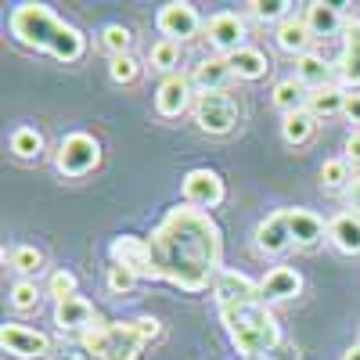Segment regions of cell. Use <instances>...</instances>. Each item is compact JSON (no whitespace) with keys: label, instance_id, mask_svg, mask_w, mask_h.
<instances>
[{"label":"cell","instance_id":"obj_1","mask_svg":"<svg viewBox=\"0 0 360 360\" xmlns=\"http://www.w3.org/2000/svg\"><path fill=\"white\" fill-rule=\"evenodd\" d=\"M152 278L188 295L213 288L224 274V234L220 224L195 205H173L148 234Z\"/></svg>","mask_w":360,"mask_h":360},{"label":"cell","instance_id":"obj_2","mask_svg":"<svg viewBox=\"0 0 360 360\" xmlns=\"http://www.w3.org/2000/svg\"><path fill=\"white\" fill-rule=\"evenodd\" d=\"M11 37L22 47H33L44 51L58 62H79L83 51H86V37L79 33L76 25H69L65 18H58L47 4H18L11 11Z\"/></svg>","mask_w":360,"mask_h":360},{"label":"cell","instance_id":"obj_3","mask_svg":"<svg viewBox=\"0 0 360 360\" xmlns=\"http://www.w3.org/2000/svg\"><path fill=\"white\" fill-rule=\"evenodd\" d=\"M162 335V324L155 317H134V321H98L79 346L94 360H141L144 346Z\"/></svg>","mask_w":360,"mask_h":360},{"label":"cell","instance_id":"obj_4","mask_svg":"<svg viewBox=\"0 0 360 360\" xmlns=\"http://www.w3.org/2000/svg\"><path fill=\"white\" fill-rule=\"evenodd\" d=\"M220 321L227 328V335L234 349L245 360H266L274 353L285 335L278 317L266 310V303H242V307H220Z\"/></svg>","mask_w":360,"mask_h":360},{"label":"cell","instance_id":"obj_5","mask_svg":"<svg viewBox=\"0 0 360 360\" xmlns=\"http://www.w3.org/2000/svg\"><path fill=\"white\" fill-rule=\"evenodd\" d=\"M101 162V144L94 134H86V130H72L62 137V144H58V152H54V166L62 176L76 180V176H86V173H94Z\"/></svg>","mask_w":360,"mask_h":360},{"label":"cell","instance_id":"obj_6","mask_svg":"<svg viewBox=\"0 0 360 360\" xmlns=\"http://www.w3.org/2000/svg\"><path fill=\"white\" fill-rule=\"evenodd\" d=\"M195 123L209 137H224L238 127V105L224 90H217V94H198L195 98Z\"/></svg>","mask_w":360,"mask_h":360},{"label":"cell","instance_id":"obj_7","mask_svg":"<svg viewBox=\"0 0 360 360\" xmlns=\"http://www.w3.org/2000/svg\"><path fill=\"white\" fill-rule=\"evenodd\" d=\"M155 25H159L162 40L184 44V40H191V37L198 33V29H202V18H198L195 4H188V0H169V4H162V8H159Z\"/></svg>","mask_w":360,"mask_h":360},{"label":"cell","instance_id":"obj_8","mask_svg":"<svg viewBox=\"0 0 360 360\" xmlns=\"http://www.w3.org/2000/svg\"><path fill=\"white\" fill-rule=\"evenodd\" d=\"M227 198V184H224V176L217 169H191L184 176V202L195 205V209H217L224 205Z\"/></svg>","mask_w":360,"mask_h":360},{"label":"cell","instance_id":"obj_9","mask_svg":"<svg viewBox=\"0 0 360 360\" xmlns=\"http://www.w3.org/2000/svg\"><path fill=\"white\" fill-rule=\"evenodd\" d=\"M0 346L4 353L18 356V360H44L51 356V339L37 328H25V324H4L0 328Z\"/></svg>","mask_w":360,"mask_h":360},{"label":"cell","instance_id":"obj_10","mask_svg":"<svg viewBox=\"0 0 360 360\" xmlns=\"http://www.w3.org/2000/svg\"><path fill=\"white\" fill-rule=\"evenodd\" d=\"M213 295H217V307H242V303H266L263 299V288L259 281L238 274V270H224L213 285Z\"/></svg>","mask_w":360,"mask_h":360},{"label":"cell","instance_id":"obj_11","mask_svg":"<svg viewBox=\"0 0 360 360\" xmlns=\"http://www.w3.org/2000/svg\"><path fill=\"white\" fill-rule=\"evenodd\" d=\"M205 33H209V44L217 47L220 58H231L234 51L245 47V22H242V15H234V11L213 15L209 25H205Z\"/></svg>","mask_w":360,"mask_h":360},{"label":"cell","instance_id":"obj_12","mask_svg":"<svg viewBox=\"0 0 360 360\" xmlns=\"http://www.w3.org/2000/svg\"><path fill=\"white\" fill-rule=\"evenodd\" d=\"M108 256H112V263L134 270L137 278H152V252H148V238L119 234V238H112Z\"/></svg>","mask_w":360,"mask_h":360},{"label":"cell","instance_id":"obj_13","mask_svg":"<svg viewBox=\"0 0 360 360\" xmlns=\"http://www.w3.org/2000/svg\"><path fill=\"white\" fill-rule=\"evenodd\" d=\"M191 94H195V83L191 76L176 72V76H166L155 90V112L166 115V119H176L191 108Z\"/></svg>","mask_w":360,"mask_h":360},{"label":"cell","instance_id":"obj_14","mask_svg":"<svg viewBox=\"0 0 360 360\" xmlns=\"http://www.w3.org/2000/svg\"><path fill=\"white\" fill-rule=\"evenodd\" d=\"M346 8H349V4H328V0H310L303 22L310 25L314 40H328V37L342 33L346 22H349V18H346Z\"/></svg>","mask_w":360,"mask_h":360},{"label":"cell","instance_id":"obj_15","mask_svg":"<svg viewBox=\"0 0 360 360\" xmlns=\"http://www.w3.org/2000/svg\"><path fill=\"white\" fill-rule=\"evenodd\" d=\"M98 321H101L98 310L90 307L83 295H72V299H65V303H54V324L62 328L65 335H86Z\"/></svg>","mask_w":360,"mask_h":360},{"label":"cell","instance_id":"obj_16","mask_svg":"<svg viewBox=\"0 0 360 360\" xmlns=\"http://www.w3.org/2000/svg\"><path fill=\"white\" fill-rule=\"evenodd\" d=\"M335 76L342 86L360 90V18H349L342 29V54L335 62Z\"/></svg>","mask_w":360,"mask_h":360},{"label":"cell","instance_id":"obj_17","mask_svg":"<svg viewBox=\"0 0 360 360\" xmlns=\"http://www.w3.org/2000/svg\"><path fill=\"white\" fill-rule=\"evenodd\" d=\"M285 220H288V234H292L295 249H314L328 234L324 220L317 213H310V209H285Z\"/></svg>","mask_w":360,"mask_h":360},{"label":"cell","instance_id":"obj_18","mask_svg":"<svg viewBox=\"0 0 360 360\" xmlns=\"http://www.w3.org/2000/svg\"><path fill=\"white\" fill-rule=\"evenodd\" d=\"M256 249L266 256H281L285 249H292V234H288V220H285V209L270 213L256 224Z\"/></svg>","mask_w":360,"mask_h":360},{"label":"cell","instance_id":"obj_19","mask_svg":"<svg viewBox=\"0 0 360 360\" xmlns=\"http://www.w3.org/2000/svg\"><path fill=\"white\" fill-rule=\"evenodd\" d=\"M263 288V299H274V303H288V299H295L299 292H303V274L292 266H274L266 270V278L259 281Z\"/></svg>","mask_w":360,"mask_h":360},{"label":"cell","instance_id":"obj_20","mask_svg":"<svg viewBox=\"0 0 360 360\" xmlns=\"http://www.w3.org/2000/svg\"><path fill=\"white\" fill-rule=\"evenodd\" d=\"M231 76H234V72H231V65H227V58H220V54L202 58V62L191 69V83H195L198 94H217V90L227 86Z\"/></svg>","mask_w":360,"mask_h":360},{"label":"cell","instance_id":"obj_21","mask_svg":"<svg viewBox=\"0 0 360 360\" xmlns=\"http://www.w3.org/2000/svg\"><path fill=\"white\" fill-rule=\"evenodd\" d=\"M328 242L342 256H360V213H339L328 224Z\"/></svg>","mask_w":360,"mask_h":360},{"label":"cell","instance_id":"obj_22","mask_svg":"<svg viewBox=\"0 0 360 360\" xmlns=\"http://www.w3.org/2000/svg\"><path fill=\"white\" fill-rule=\"evenodd\" d=\"M274 40H278V47L285 51V54H295V58H303V54H310V44H314V33H310V25L303 22V18H285L278 29H274Z\"/></svg>","mask_w":360,"mask_h":360},{"label":"cell","instance_id":"obj_23","mask_svg":"<svg viewBox=\"0 0 360 360\" xmlns=\"http://www.w3.org/2000/svg\"><path fill=\"white\" fill-rule=\"evenodd\" d=\"M295 79L310 86V90H321L328 83H335V65L332 62H324L321 54H303V58H295Z\"/></svg>","mask_w":360,"mask_h":360},{"label":"cell","instance_id":"obj_24","mask_svg":"<svg viewBox=\"0 0 360 360\" xmlns=\"http://www.w3.org/2000/svg\"><path fill=\"white\" fill-rule=\"evenodd\" d=\"M227 65H231V72L238 76V79H245V83H256V79H263L266 72H270V62H266V54L259 51V47H242V51H234L231 58H227Z\"/></svg>","mask_w":360,"mask_h":360},{"label":"cell","instance_id":"obj_25","mask_svg":"<svg viewBox=\"0 0 360 360\" xmlns=\"http://www.w3.org/2000/svg\"><path fill=\"white\" fill-rule=\"evenodd\" d=\"M274 108L281 115H295V112H307L310 108V86H303L295 76L281 79L274 86Z\"/></svg>","mask_w":360,"mask_h":360},{"label":"cell","instance_id":"obj_26","mask_svg":"<svg viewBox=\"0 0 360 360\" xmlns=\"http://www.w3.org/2000/svg\"><path fill=\"white\" fill-rule=\"evenodd\" d=\"M346 86L342 83H328V86H321V90H310V115L314 119H328V115H339L342 108H346Z\"/></svg>","mask_w":360,"mask_h":360},{"label":"cell","instance_id":"obj_27","mask_svg":"<svg viewBox=\"0 0 360 360\" xmlns=\"http://www.w3.org/2000/svg\"><path fill=\"white\" fill-rule=\"evenodd\" d=\"M314 134H317V119H314L310 112H295V115H285V119H281V137H285V144H292V148L310 144Z\"/></svg>","mask_w":360,"mask_h":360},{"label":"cell","instance_id":"obj_28","mask_svg":"<svg viewBox=\"0 0 360 360\" xmlns=\"http://www.w3.org/2000/svg\"><path fill=\"white\" fill-rule=\"evenodd\" d=\"M4 259L15 274H22V281H33L44 270V252L37 245H15L11 252H4Z\"/></svg>","mask_w":360,"mask_h":360},{"label":"cell","instance_id":"obj_29","mask_svg":"<svg viewBox=\"0 0 360 360\" xmlns=\"http://www.w3.org/2000/svg\"><path fill=\"white\" fill-rule=\"evenodd\" d=\"M11 155L22 159V162H33L44 155V134L37 127H18L11 134Z\"/></svg>","mask_w":360,"mask_h":360},{"label":"cell","instance_id":"obj_30","mask_svg":"<svg viewBox=\"0 0 360 360\" xmlns=\"http://www.w3.org/2000/svg\"><path fill=\"white\" fill-rule=\"evenodd\" d=\"M148 65H152L155 72L176 76V69H180V44H173V40L152 44V51H148Z\"/></svg>","mask_w":360,"mask_h":360},{"label":"cell","instance_id":"obj_31","mask_svg":"<svg viewBox=\"0 0 360 360\" xmlns=\"http://www.w3.org/2000/svg\"><path fill=\"white\" fill-rule=\"evenodd\" d=\"M349 184H353V169L346 159H328L321 166V188L324 191H349Z\"/></svg>","mask_w":360,"mask_h":360},{"label":"cell","instance_id":"obj_32","mask_svg":"<svg viewBox=\"0 0 360 360\" xmlns=\"http://www.w3.org/2000/svg\"><path fill=\"white\" fill-rule=\"evenodd\" d=\"M249 15L256 18V22H285V18H292V0H249Z\"/></svg>","mask_w":360,"mask_h":360},{"label":"cell","instance_id":"obj_33","mask_svg":"<svg viewBox=\"0 0 360 360\" xmlns=\"http://www.w3.org/2000/svg\"><path fill=\"white\" fill-rule=\"evenodd\" d=\"M40 288H37V281H15L11 285V292H8V303H11V310H18V314H33L37 307H40Z\"/></svg>","mask_w":360,"mask_h":360},{"label":"cell","instance_id":"obj_34","mask_svg":"<svg viewBox=\"0 0 360 360\" xmlns=\"http://www.w3.org/2000/svg\"><path fill=\"white\" fill-rule=\"evenodd\" d=\"M130 40H134V33L127 25H119V22H112V25H105L101 33H98V44L112 54V58H119V54H130Z\"/></svg>","mask_w":360,"mask_h":360},{"label":"cell","instance_id":"obj_35","mask_svg":"<svg viewBox=\"0 0 360 360\" xmlns=\"http://www.w3.org/2000/svg\"><path fill=\"white\" fill-rule=\"evenodd\" d=\"M108 76H112V83H119V86H130V83H137V76H141V62H137L134 54L108 58Z\"/></svg>","mask_w":360,"mask_h":360},{"label":"cell","instance_id":"obj_36","mask_svg":"<svg viewBox=\"0 0 360 360\" xmlns=\"http://www.w3.org/2000/svg\"><path fill=\"white\" fill-rule=\"evenodd\" d=\"M137 274L134 270H127V266H119V263H112L108 266V274H105V285H108V292L112 295H130L134 288H137Z\"/></svg>","mask_w":360,"mask_h":360},{"label":"cell","instance_id":"obj_37","mask_svg":"<svg viewBox=\"0 0 360 360\" xmlns=\"http://www.w3.org/2000/svg\"><path fill=\"white\" fill-rule=\"evenodd\" d=\"M47 295L54 299V303H65V299L76 295V278L69 274V270H54L51 281H47Z\"/></svg>","mask_w":360,"mask_h":360},{"label":"cell","instance_id":"obj_38","mask_svg":"<svg viewBox=\"0 0 360 360\" xmlns=\"http://www.w3.org/2000/svg\"><path fill=\"white\" fill-rule=\"evenodd\" d=\"M342 152H346L342 159H346L349 166H360V134H356V130H353V134L346 137V144H342Z\"/></svg>","mask_w":360,"mask_h":360},{"label":"cell","instance_id":"obj_39","mask_svg":"<svg viewBox=\"0 0 360 360\" xmlns=\"http://www.w3.org/2000/svg\"><path fill=\"white\" fill-rule=\"evenodd\" d=\"M342 115L349 119V123H356V127H360V90H353V94L346 98V108H342Z\"/></svg>","mask_w":360,"mask_h":360},{"label":"cell","instance_id":"obj_40","mask_svg":"<svg viewBox=\"0 0 360 360\" xmlns=\"http://www.w3.org/2000/svg\"><path fill=\"white\" fill-rule=\"evenodd\" d=\"M346 205H349V213H360V176H353V184L346 191Z\"/></svg>","mask_w":360,"mask_h":360},{"label":"cell","instance_id":"obj_41","mask_svg":"<svg viewBox=\"0 0 360 360\" xmlns=\"http://www.w3.org/2000/svg\"><path fill=\"white\" fill-rule=\"evenodd\" d=\"M266 360H299V349H295L292 342H281V346H278L274 353H270Z\"/></svg>","mask_w":360,"mask_h":360},{"label":"cell","instance_id":"obj_42","mask_svg":"<svg viewBox=\"0 0 360 360\" xmlns=\"http://www.w3.org/2000/svg\"><path fill=\"white\" fill-rule=\"evenodd\" d=\"M342 360H360V342H353V346L342 353Z\"/></svg>","mask_w":360,"mask_h":360},{"label":"cell","instance_id":"obj_43","mask_svg":"<svg viewBox=\"0 0 360 360\" xmlns=\"http://www.w3.org/2000/svg\"><path fill=\"white\" fill-rule=\"evenodd\" d=\"M65 360H83V356H79V353H69V356H65Z\"/></svg>","mask_w":360,"mask_h":360}]
</instances>
